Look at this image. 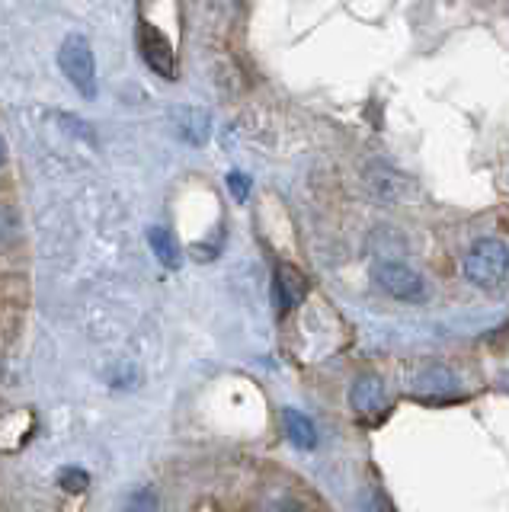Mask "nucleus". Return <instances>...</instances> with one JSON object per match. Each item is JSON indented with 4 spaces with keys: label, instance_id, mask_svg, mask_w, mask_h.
Segmentation results:
<instances>
[{
    "label": "nucleus",
    "instance_id": "obj_7",
    "mask_svg": "<svg viewBox=\"0 0 509 512\" xmlns=\"http://www.w3.org/2000/svg\"><path fill=\"white\" fill-rule=\"evenodd\" d=\"M282 423H285V436H289L292 445H298V448H314L317 445V429L311 423V416H305L295 407H285L282 410Z\"/></svg>",
    "mask_w": 509,
    "mask_h": 512
},
{
    "label": "nucleus",
    "instance_id": "obj_11",
    "mask_svg": "<svg viewBox=\"0 0 509 512\" xmlns=\"http://www.w3.org/2000/svg\"><path fill=\"white\" fill-rule=\"evenodd\" d=\"M58 484H61V490H68V493H84L90 487V474L84 468H74V464H68V468L58 471Z\"/></svg>",
    "mask_w": 509,
    "mask_h": 512
},
{
    "label": "nucleus",
    "instance_id": "obj_10",
    "mask_svg": "<svg viewBox=\"0 0 509 512\" xmlns=\"http://www.w3.org/2000/svg\"><path fill=\"white\" fill-rule=\"evenodd\" d=\"M455 388H458V381H455V375L449 372V368H433V372H423L417 378V391L433 394V397L452 394Z\"/></svg>",
    "mask_w": 509,
    "mask_h": 512
},
{
    "label": "nucleus",
    "instance_id": "obj_13",
    "mask_svg": "<svg viewBox=\"0 0 509 512\" xmlns=\"http://www.w3.org/2000/svg\"><path fill=\"white\" fill-rule=\"evenodd\" d=\"M225 183H228L231 196H234L237 202H247V199H250V176H247V173L231 170V173L225 176Z\"/></svg>",
    "mask_w": 509,
    "mask_h": 512
},
{
    "label": "nucleus",
    "instance_id": "obj_5",
    "mask_svg": "<svg viewBox=\"0 0 509 512\" xmlns=\"http://www.w3.org/2000/svg\"><path fill=\"white\" fill-rule=\"evenodd\" d=\"M308 295V279L305 272L292 263H279L276 266V279H273V301H276V311H292L298 308L301 301Z\"/></svg>",
    "mask_w": 509,
    "mask_h": 512
},
{
    "label": "nucleus",
    "instance_id": "obj_9",
    "mask_svg": "<svg viewBox=\"0 0 509 512\" xmlns=\"http://www.w3.org/2000/svg\"><path fill=\"white\" fill-rule=\"evenodd\" d=\"M177 132L189 144H205V141H209V112H202V109H180L177 112Z\"/></svg>",
    "mask_w": 509,
    "mask_h": 512
},
{
    "label": "nucleus",
    "instance_id": "obj_3",
    "mask_svg": "<svg viewBox=\"0 0 509 512\" xmlns=\"http://www.w3.org/2000/svg\"><path fill=\"white\" fill-rule=\"evenodd\" d=\"M138 48H141V58H145V64L154 74H161L164 80L177 77V55H173L170 39L157 26H151L145 20L138 23Z\"/></svg>",
    "mask_w": 509,
    "mask_h": 512
},
{
    "label": "nucleus",
    "instance_id": "obj_12",
    "mask_svg": "<svg viewBox=\"0 0 509 512\" xmlns=\"http://www.w3.org/2000/svg\"><path fill=\"white\" fill-rule=\"evenodd\" d=\"M122 512H157V493H154L151 487L132 493V500L125 503Z\"/></svg>",
    "mask_w": 509,
    "mask_h": 512
},
{
    "label": "nucleus",
    "instance_id": "obj_2",
    "mask_svg": "<svg viewBox=\"0 0 509 512\" xmlns=\"http://www.w3.org/2000/svg\"><path fill=\"white\" fill-rule=\"evenodd\" d=\"M506 272H509V247L497 237L477 240V244L465 256V276L474 285L493 288V285H500L506 279Z\"/></svg>",
    "mask_w": 509,
    "mask_h": 512
},
{
    "label": "nucleus",
    "instance_id": "obj_4",
    "mask_svg": "<svg viewBox=\"0 0 509 512\" xmlns=\"http://www.w3.org/2000/svg\"><path fill=\"white\" fill-rule=\"evenodd\" d=\"M375 282L397 301H423L426 298V282L417 269H410L407 263H381L375 269Z\"/></svg>",
    "mask_w": 509,
    "mask_h": 512
},
{
    "label": "nucleus",
    "instance_id": "obj_8",
    "mask_svg": "<svg viewBox=\"0 0 509 512\" xmlns=\"http://www.w3.org/2000/svg\"><path fill=\"white\" fill-rule=\"evenodd\" d=\"M148 244H151V253L161 260L167 269H177L183 263L180 256V247H177V237H173L164 224H154V228L148 231Z\"/></svg>",
    "mask_w": 509,
    "mask_h": 512
},
{
    "label": "nucleus",
    "instance_id": "obj_1",
    "mask_svg": "<svg viewBox=\"0 0 509 512\" xmlns=\"http://www.w3.org/2000/svg\"><path fill=\"white\" fill-rule=\"evenodd\" d=\"M58 68L84 100H93V96H97V61H93V48L84 36H68L61 42Z\"/></svg>",
    "mask_w": 509,
    "mask_h": 512
},
{
    "label": "nucleus",
    "instance_id": "obj_6",
    "mask_svg": "<svg viewBox=\"0 0 509 512\" xmlns=\"http://www.w3.org/2000/svg\"><path fill=\"white\" fill-rule=\"evenodd\" d=\"M349 404H353V410H359V413H381L388 407L385 384L372 375L353 381V388H349Z\"/></svg>",
    "mask_w": 509,
    "mask_h": 512
}]
</instances>
